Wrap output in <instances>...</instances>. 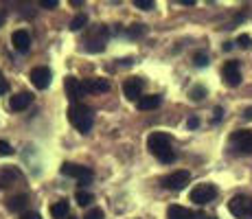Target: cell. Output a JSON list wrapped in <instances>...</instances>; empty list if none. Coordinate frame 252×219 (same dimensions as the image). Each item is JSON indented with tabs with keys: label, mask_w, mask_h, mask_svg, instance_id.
<instances>
[{
	"label": "cell",
	"mask_w": 252,
	"mask_h": 219,
	"mask_svg": "<svg viewBox=\"0 0 252 219\" xmlns=\"http://www.w3.org/2000/svg\"><path fill=\"white\" fill-rule=\"evenodd\" d=\"M147 149L160 160L162 164H171L176 160V152L171 149V138L164 131H154L147 138Z\"/></svg>",
	"instance_id": "cell-1"
},
{
	"label": "cell",
	"mask_w": 252,
	"mask_h": 219,
	"mask_svg": "<svg viewBox=\"0 0 252 219\" xmlns=\"http://www.w3.org/2000/svg\"><path fill=\"white\" fill-rule=\"evenodd\" d=\"M68 119L72 123V127L79 129L81 134H88L92 129V123H94V116H92V110L84 103H72L68 110Z\"/></svg>",
	"instance_id": "cell-2"
},
{
	"label": "cell",
	"mask_w": 252,
	"mask_h": 219,
	"mask_svg": "<svg viewBox=\"0 0 252 219\" xmlns=\"http://www.w3.org/2000/svg\"><path fill=\"white\" fill-rule=\"evenodd\" d=\"M108 37H110V29L99 24V27H94L88 33V37H86V42H84V48L88 53H101L105 48V44H108Z\"/></svg>",
	"instance_id": "cell-3"
},
{
	"label": "cell",
	"mask_w": 252,
	"mask_h": 219,
	"mask_svg": "<svg viewBox=\"0 0 252 219\" xmlns=\"http://www.w3.org/2000/svg\"><path fill=\"white\" fill-rule=\"evenodd\" d=\"M228 211L237 219H252V197H248V195H235L228 202Z\"/></svg>",
	"instance_id": "cell-4"
},
{
	"label": "cell",
	"mask_w": 252,
	"mask_h": 219,
	"mask_svg": "<svg viewBox=\"0 0 252 219\" xmlns=\"http://www.w3.org/2000/svg\"><path fill=\"white\" fill-rule=\"evenodd\" d=\"M60 173L62 175H68V178L79 180L81 187L92 182V171H90V169L88 167H79V164H72V162H64V164H62Z\"/></svg>",
	"instance_id": "cell-5"
},
{
	"label": "cell",
	"mask_w": 252,
	"mask_h": 219,
	"mask_svg": "<svg viewBox=\"0 0 252 219\" xmlns=\"http://www.w3.org/2000/svg\"><path fill=\"white\" fill-rule=\"evenodd\" d=\"M189 182H191V173L184 171V169L173 171V173H169V175H164L162 178V187L169 188V191H182Z\"/></svg>",
	"instance_id": "cell-6"
},
{
	"label": "cell",
	"mask_w": 252,
	"mask_h": 219,
	"mask_svg": "<svg viewBox=\"0 0 252 219\" xmlns=\"http://www.w3.org/2000/svg\"><path fill=\"white\" fill-rule=\"evenodd\" d=\"M217 197V188L213 184H197L191 191V202L195 204H208Z\"/></svg>",
	"instance_id": "cell-7"
},
{
	"label": "cell",
	"mask_w": 252,
	"mask_h": 219,
	"mask_svg": "<svg viewBox=\"0 0 252 219\" xmlns=\"http://www.w3.org/2000/svg\"><path fill=\"white\" fill-rule=\"evenodd\" d=\"M51 70H48L46 66H37L31 70V75H29V79H31V84L37 88V90H44V88L51 86Z\"/></svg>",
	"instance_id": "cell-8"
},
{
	"label": "cell",
	"mask_w": 252,
	"mask_h": 219,
	"mask_svg": "<svg viewBox=\"0 0 252 219\" xmlns=\"http://www.w3.org/2000/svg\"><path fill=\"white\" fill-rule=\"evenodd\" d=\"M221 75H224V81H226V84L232 86V88H237V86L241 84L239 62H235V60L226 62V66H224V70H221Z\"/></svg>",
	"instance_id": "cell-9"
},
{
	"label": "cell",
	"mask_w": 252,
	"mask_h": 219,
	"mask_svg": "<svg viewBox=\"0 0 252 219\" xmlns=\"http://www.w3.org/2000/svg\"><path fill=\"white\" fill-rule=\"evenodd\" d=\"M143 86H145L143 79H138V77H132V79H127L123 84V94L127 96L129 101H136V103H138L140 96H143V94H140V92H143Z\"/></svg>",
	"instance_id": "cell-10"
},
{
	"label": "cell",
	"mask_w": 252,
	"mask_h": 219,
	"mask_svg": "<svg viewBox=\"0 0 252 219\" xmlns=\"http://www.w3.org/2000/svg\"><path fill=\"white\" fill-rule=\"evenodd\" d=\"M64 90H66V96H68L72 103H77L79 96L84 94V86H81V81L77 79V77H66L64 79Z\"/></svg>",
	"instance_id": "cell-11"
},
{
	"label": "cell",
	"mask_w": 252,
	"mask_h": 219,
	"mask_svg": "<svg viewBox=\"0 0 252 219\" xmlns=\"http://www.w3.org/2000/svg\"><path fill=\"white\" fill-rule=\"evenodd\" d=\"M11 44H13V48H16V51L27 53L29 46H31V35H29V31H24V29H18V31H13Z\"/></svg>",
	"instance_id": "cell-12"
},
{
	"label": "cell",
	"mask_w": 252,
	"mask_h": 219,
	"mask_svg": "<svg viewBox=\"0 0 252 219\" xmlns=\"http://www.w3.org/2000/svg\"><path fill=\"white\" fill-rule=\"evenodd\" d=\"M81 86H84V94L86 92H90V94H99V92L110 90V84L105 79H86V81H81Z\"/></svg>",
	"instance_id": "cell-13"
},
{
	"label": "cell",
	"mask_w": 252,
	"mask_h": 219,
	"mask_svg": "<svg viewBox=\"0 0 252 219\" xmlns=\"http://www.w3.org/2000/svg\"><path fill=\"white\" fill-rule=\"evenodd\" d=\"M18 180H22V173L18 171V169H13V167H2L0 169V188L9 187V184L18 182Z\"/></svg>",
	"instance_id": "cell-14"
},
{
	"label": "cell",
	"mask_w": 252,
	"mask_h": 219,
	"mask_svg": "<svg viewBox=\"0 0 252 219\" xmlns=\"http://www.w3.org/2000/svg\"><path fill=\"white\" fill-rule=\"evenodd\" d=\"M31 101H33V94H29V92H20V94L11 96L9 108H11L13 112H22V110H27L29 105H31Z\"/></svg>",
	"instance_id": "cell-15"
},
{
	"label": "cell",
	"mask_w": 252,
	"mask_h": 219,
	"mask_svg": "<svg viewBox=\"0 0 252 219\" xmlns=\"http://www.w3.org/2000/svg\"><path fill=\"white\" fill-rule=\"evenodd\" d=\"M167 219H195V213L184 206H178V204H171L167 208Z\"/></svg>",
	"instance_id": "cell-16"
},
{
	"label": "cell",
	"mask_w": 252,
	"mask_h": 219,
	"mask_svg": "<svg viewBox=\"0 0 252 219\" xmlns=\"http://www.w3.org/2000/svg\"><path fill=\"white\" fill-rule=\"evenodd\" d=\"M160 96L158 94H147V96H140V101H138V110H143V112H147V110H154V108H158L160 105Z\"/></svg>",
	"instance_id": "cell-17"
},
{
	"label": "cell",
	"mask_w": 252,
	"mask_h": 219,
	"mask_svg": "<svg viewBox=\"0 0 252 219\" xmlns=\"http://www.w3.org/2000/svg\"><path fill=\"white\" fill-rule=\"evenodd\" d=\"M27 202H29L27 195H13V197H9L7 208H9L11 213H22L24 208H27Z\"/></svg>",
	"instance_id": "cell-18"
},
{
	"label": "cell",
	"mask_w": 252,
	"mask_h": 219,
	"mask_svg": "<svg viewBox=\"0 0 252 219\" xmlns=\"http://www.w3.org/2000/svg\"><path fill=\"white\" fill-rule=\"evenodd\" d=\"M68 211H70V206H68V202H66V199H60V202H55L51 206V215L55 219H66Z\"/></svg>",
	"instance_id": "cell-19"
},
{
	"label": "cell",
	"mask_w": 252,
	"mask_h": 219,
	"mask_svg": "<svg viewBox=\"0 0 252 219\" xmlns=\"http://www.w3.org/2000/svg\"><path fill=\"white\" fill-rule=\"evenodd\" d=\"M75 202L79 204V206H90V204L94 202V197H92V193H88V191H84V188H81V191L75 193Z\"/></svg>",
	"instance_id": "cell-20"
},
{
	"label": "cell",
	"mask_w": 252,
	"mask_h": 219,
	"mask_svg": "<svg viewBox=\"0 0 252 219\" xmlns=\"http://www.w3.org/2000/svg\"><path fill=\"white\" fill-rule=\"evenodd\" d=\"M86 24H88V16H86V13H79V16H75L70 20V31H79V29H84Z\"/></svg>",
	"instance_id": "cell-21"
},
{
	"label": "cell",
	"mask_w": 252,
	"mask_h": 219,
	"mask_svg": "<svg viewBox=\"0 0 252 219\" xmlns=\"http://www.w3.org/2000/svg\"><path fill=\"white\" fill-rule=\"evenodd\" d=\"M193 62H195L197 68H204V66L208 64V55H206L204 51H197L195 55H193Z\"/></svg>",
	"instance_id": "cell-22"
},
{
	"label": "cell",
	"mask_w": 252,
	"mask_h": 219,
	"mask_svg": "<svg viewBox=\"0 0 252 219\" xmlns=\"http://www.w3.org/2000/svg\"><path fill=\"white\" fill-rule=\"evenodd\" d=\"M204 96H206V88H204V86H195V88L191 90V99H193V101H202Z\"/></svg>",
	"instance_id": "cell-23"
},
{
	"label": "cell",
	"mask_w": 252,
	"mask_h": 219,
	"mask_svg": "<svg viewBox=\"0 0 252 219\" xmlns=\"http://www.w3.org/2000/svg\"><path fill=\"white\" fill-rule=\"evenodd\" d=\"M154 0H134V7L136 9H143V11H149V9H154Z\"/></svg>",
	"instance_id": "cell-24"
},
{
	"label": "cell",
	"mask_w": 252,
	"mask_h": 219,
	"mask_svg": "<svg viewBox=\"0 0 252 219\" xmlns=\"http://www.w3.org/2000/svg\"><path fill=\"white\" fill-rule=\"evenodd\" d=\"M84 219H103V211L101 208H92L84 215Z\"/></svg>",
	"instance_id": "cell-25"
},
{
	"label": "cell",
	"mask_w": 252,
	"mask_h": 219,
	"mask_svg": "<svg viewBox=\"0 0 252 219\" xmlns=\"http://www.w3.org/2000/svg\"><path fill=\"white\" fill-rule=\"evenodd\" d=\"M11 154H13L11 145H9L7 140H0V156H11Z\"/></svg>",
	"instance_id": "cell-26"
},
{
	"label": "cell",
	"mask_w": 252,
	"mask_h": 219,
	"mask_svg": "<svg viewBox=\"0 0 252 219\" xmlns=\"http://www.w3.org/2000/svg\"><path fill=\"white\" fill-rule=\"evenodd\" d=\"M237 44H239L241 48H248L250 44H252V40H250V35H246V33H244V35H239V37H237Z\"/></svg>",
	"instance_id": "cell-27"
},
{
	"label": "cell",
	"mask_w": 252,
	"mask_h": 219,
	"mask_svg": "<svg viewBox=\"0 0 252 219\" xmlns=\"http://www.w3.org/2000/svg\"><path fill=\"white\" fill-rule=\"evenodd\" d=\"M143 33H145L143 24H134V29H129V35L132 37H138V35H143Z\"/></svg>",
	"instance_id": "cell-28"
},
{
	"label": "cell",
	"mask_w": 252,
	"mask_h": 219,
	"mask_svg": "<svg viewBox=\"0 0 252 219\" xmlns=\"http://www.w3.org/2000/svg\"><path fill=\"white\" fill-rule=\"evenodd\" d=\"M57 0H40V7H44V9H55L57 7Z\"/></svg>",
	"instance_id": "cell-29"
},
{
	"label": "cell",
	"mask_w": 252,
	"mask_h": 219,
	"mask_svg": "<svg viewBox=\"0 0 252 219\" xmlns=\"http://www.w3.org/2000/svg\"><path fill=\"white\" fill-rule=\"evenodd\" d=\"M197 125H200V119H197V116H191V119L187 121V127H189V129H195Z\"/></svg>",
	"instance_id": "cell-30"
},
{
	"label": "cell",
	"mask_w": 252,
	"mask_h": 219,
	"mask_svg": "<svg viewBox=\"0 0 252 219\" xmlns=\"http://www.w3.org/2000/svg\"><path fill=\"white\" fill-rule=\"evenodd\" d=\"M20 219H42V217L37 215V213H22Z\"/></svg>",
	"instance_id": "cell-31"
},
{
	"label": "cell",
	"mask_w": 252,
	"mask_h": 219,
	"mask_svg": "<svg viewBox=\"0 0 252 219\" xmlns=\"http://www.w3.org/2000/svg\"><path fill=\"white\" fill-rule=\"evenodd\" d=\"M7 90H9V84L2 79V77H0V94H4V92H7Z\"/></svg>",
	"instance_id": "cell-32"
},
{
	"label": "cell",
	"mask_w": 252,
	"mask_h": 219,
	"mask_svg": "<svg viewBox=\"0 0 252 219\" xmlns=\"http://www.w3.org/2000/svg\"><path fill=\"white\" fill-rule=\"evenodd\" d=\"M221 114H224V110H221V108H215V123L221 119Z\"/></svg>",
	"instance_id": "cell-33"
},
{
	"label": "cell",
	"mask_w": 252,
	"mask_h": 219,
	"mask_svg": "<svg viewBox=\"0 0 252 219\" xmlns=\"http://www.w3.org/2000/svg\"><path fill=\"white\" fill-rule=\"evenodd\" d=\"M244 119H248V121H252V108H248L244 112Z\"/></svg>",
	"instance_id": "cell-34"
},
{
	"label": "cell",
	"mask_w": 252,
	"mask_h": 219,
	"mask_svg": "<svg viewBox=\"0 0 252 219\" xmlns=\"http://www.w3.org/2000/svg\"><path fill=\"white\" fill-rule=\"evenodd\" d=\"M195 219H215V217H208L204 213H195Z\"/></svg>",
	"instance_id": "cell-35"
},
{
	"label": "cell",
	"mask_w": 252,
	"mask_h": 219,
	"mask_svg": "<svg viewBox=\"0 0 252 219\" xmlns=\"http://www.w3.org/2000/svg\"><path fill=\"white\" fill-rule=\"evenodd\" d=\"M182 4H187V7H191V4H195V0H180Z\"/></svg>",
	"instance_id": "cell-36"
},
{
	"label": "cell",
	"mask_w": 252,
	"mask_h": 219,
	"mask_svg": "<svg viewBox=\"0 0 252 219\" xmlns=\"http://www.w3.org/2000/svg\"><path fill=\"white\" fill-rule=\"evenodd\" d=\"M2 20H4V16H2V13H0V27H2Z\"/></svg>",
	"instance_id": "cell-37"
},
{
	"label": "cell",
	"mask_w": 252,
	"mask_h": 219,
	"mask_svg": "<svg viewBox=\"0 0 252 219\" xmlns=\"http://www.w3.org/2000/svg\"><path fill=\"white\" fill-rule=\"evenodd\" d=\"M68 219H77V217H68Z\"/></svg>",
	"instance_id": "cell-38"
}]
</instances>
